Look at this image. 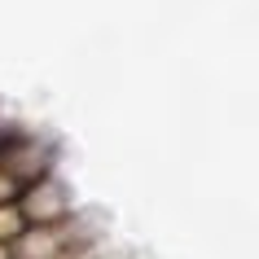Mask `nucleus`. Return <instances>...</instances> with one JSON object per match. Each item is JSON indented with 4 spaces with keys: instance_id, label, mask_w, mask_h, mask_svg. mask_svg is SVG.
Listing matches in <instances>:
<instances>
[{
    "instance_id": "0eeeda50",
    "label": "nucleus",
    "mask_w": 259,
    "mask_h": 259,
    "mask_svg": "<svg viewBox=\"0 0 259 259\" xmlns=\"http://www.w3.org/2000/svg\"><path fill=\"white\" fill-rule=\"evenodd\" d=\"M0 259H14V255H9V246H0Z\"/></svg>"
},
{
    "instance_id": "f03ea898",
    "label": "nucleus",
    "mask_w": 259,
    "mask_h": 259,
    "mask_svg": "<svg viewBox=\"0 0 259 259\" xmlns=\"http://www.w3.org/2000/svg\"><path fill=\"white\" fill-rule=\"evenodd\" d=\"M18 215H22L27 229H35V224H66V220L75 215L70 189L57 176L35 180V185H27V189L18 193Z\"/></svg>"
},
{
    "instance_id": "7ed1b4c3",
    "label": "nucleus",
    "mask_w": 259,
    "mask_h": 259,
    "mask_svg": "<svg viewBox=\"0 0 259 259\" xmlns=\"http://www.w3.org/2000/svg\"><path fill=\"white\" fill-rule=\"evenodd\" d=\"M49 167H53V150L44 145V141H9L5 150H0V171L14 180L18 189H27L35 180L49 176Z\"/></svg>"
},
{
    "instance_id": "20e7f679",
    "label": "nucleus",
    "mask_w": 259,
    "mask_h": 259,
    "mask_svg": "<svg viewBox=\"0 0 259 259\" xmlns=\"http://www.w3.org/2000/svg\"><path fill=\"white\" fill-rule=\"evenodd\" d=\"M22 215H18V202H9V206H0V246H14L18 237H22Z\"/></svg>"
},
{
    "instance_id": "f257e3e1",
    "label": "nucleus",
    "mask_w": 259,
    "mask_h": 259,
    "mask_svg": "<svg viewBox=\"0 0 259 259\" xmlns=\"http://www.w3.org/2000/svg\"><path fill=\"white\" fill-rule=\"evenodd\" d=\"M88 242L93 237H83L75 229V220H66V224H35V229H22V237L9 246V255L14 259H75V250Z\"/></svg>"
},
{
    "instance_id": "423d86ee",
    "label": "nucleus",
    "mask_w": 259,
    "mask_h": 259,
    "mask_svg": "<svg viewBox=\"0 0 259 259\" xmlns=\"http://www.w3.org/2000/svg\"><path fill=\"white\" fill-rule=\"evenodd\" d=\"M18 193H22V189H18L14 180H9V176H5V171H0V206H9V202H18Z\"/></svg>"
},
{
    "instance_id": "39448f33",
    "label": "nucleus",
    "mask_w": 259,
    "mask_h": 259,
    "mask_svg": "<svg viewBox=\"0 0 259 259\" xmlns=\"http://www.w3.org/2000/svg\"><path fill=\"white\" fill-rule=\"evenodd\" d=\"M75 259H123V250H114V246H101V242H88L75 250Z\"/></svg>"
}]
</instances>
